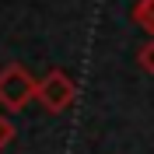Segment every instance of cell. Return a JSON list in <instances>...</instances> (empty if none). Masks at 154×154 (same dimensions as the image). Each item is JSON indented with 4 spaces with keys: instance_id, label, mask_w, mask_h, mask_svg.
Here are the masks:
<instances>
[{
    "instance_id": "5b68a950",
    "label": "cell",
    "mask_w": 154,
    "mask_h": 154,
    "mask_svg": "<svg viewBox=\"0 0 154 154\" xmlns=\"http://www.w3.org/2000/svg\"><path fill=\"white\" fill-rule=\"evenodd\" d=\"M14 137H18V130H14V119H7V116H0V151L14 144Z\"/></svg>"
},
{
    "instance_id": "6da1fadb",
    "label": "cell",
    "mask_w": 154,
    "mask_h": 154,
    "mask_svg": "<svg viewBox=\"0 0 154 154\" xmlns=\"http://www.w3.org/2000/svg\"><path fill=\"white\" fill-rule=\"evenodd\" d=\"M38 77H32L21 63H4L0 67V105L4 112H21L35 102Z\"/></svg>"
},
{
    "instance_id": "277c9868",
    "label": "cell",
    "mask_w": 154,
    "mask_h": 154,
    "mask_svg": "<svg viewBox=\"0 0 154 154\" xmlns=\"http://www.w3.org/2000/svg\"><path fill=\"white\" fill-rule=\"evenodd\" d=\"M137 63H140V70H144V74L154 77V38H147L144 46L137 49Z\"/></svg>"
},
{
    "instance_id": "7a4b0ae2",
    "label": "cell",
    "mask_w": 154,
    "mask_h": 154,
    "mask_svg": "<svg viewBox=\"0 0 154 154\" xmlns=\"http://www.w3.org/2000/svg\"><path fill=\"white\" fill-rule=\"evenodd\" d=\"M35 102L46 112L60 116V112H67L70 105L77 102V81L67 74V70H46V77H38V91H35Z\"/></svg>"
},
{
    "instance_id": "3957f363",
    "label": "cell",
    "mask_w": 154,
    "mask_h": 154,
    "mask_svg": "<svg viewBox=\"0 0 154 154\" xmlns=\"http://www.w3.org/2000/svg\"><path fill=\"white\" fill-rule=\"evenodd\" d=\"M133 21L154 38V0H137L133 4Z\"/></svg>"
}]
</instances>
